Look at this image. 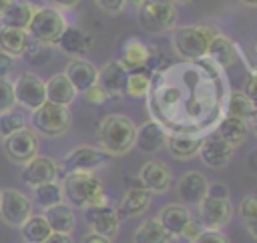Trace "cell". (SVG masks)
Listing matches in <instances>:
<instances>
[{"mask_svg":"<svg viewBox=\"0 0 257 243\" xmlns=\"http://www.w3.org/2000/svg\"><path fill=\"white\" fill-rule=\"evenodd\" d=\"M137 127L124 114H106L98 125V141L110 157L126 155L135 147Z\"/></svg>","mask_w":257,"mask_h":243,"instance_id":"6da1fadb","label":"cell"},{"mask_svg":"<svg viewBox=\"0 0 257 243\" xmlns=\"http://www.w3.org/2000/svg\"><path fill=\"white\" fill-rule=\"evenodd\" d=\"M62 193L70 207L86 209L92 205H106V193L98 177L92 173H68L62 181Z\"/></svg>","mask_w":257,"mask_h":243,"instance_id":"7a4b0ae2","label":"cell"},{"mask_svg":"<svg viewBox=\"0 0 257 243\" xmlns=\"http://www.w3.org/2000/svg\"><path fill=\"white\" fill-rule=\"evenodd\" d=\"M217 34L219 32L215 26H207V24L191 26L189 24V26L175 28L171 34V42H173V48L177 50V54L181 58L199 60V58H207L209 46Z\"/></svg>","mask_w":257,"mask_h":243,"instance_id":"3957f363","label":"cell"},{"mask_svg":"<svg viewBox=\"0 0 257 243\" xmlns=\"http://www.w3.org/2000/svg\"><path fill=\"white\" fill-rule=\"evenodd\" d=\"M66 26H68V22L60 10H56L52 6H36L26 32L34 40H38L42 46H52V44H56V40L60 38V34L64 32Z\"/></svg>","mask_w":257,"mask_h":243,"instance_id":"277c9868","label":"cell"},{"mask_svg":"<svg viewBox=\"0 0 257 243\" xmlns=\"http://www.w3.org/2000/svg\"><path fill=\"white\" fill-rule=\"evenodd\" d=\"M72 123V116H70V110L68 106H62V104H54V102H44L42 106L34 108L32 114H30V125H32V131L36 135H42V137H60L68 131Z\"/></svg>","mask_w":257,"mask_h":243,"instance_id":"5b68a950","label":"cell"},{"mask_svg":"<svg viewBox=\"0 0 257 243\" xmlns=\"http://www.w3.org/2000/svg\"><path fill=\"white\" fill-rule=\"evenodd\" d=\"M137 16L139 24L147 32L161 34L177 24V4L171 0H145V4L137 10Z\"/></svg>","mask_w":257,"mask_h":243,"instance_id":"8992f818","label":"cell"},{"mask_svg":"<svg viewBox=\"0 0 257 243\" xmlns=\"http://www.w3.org/2000/svg\"><path fill=\"white\" fill-rule=\"evenodd\" d=\"M108 159H110V155L104 153L102 149L82 145V147L72 149L58 163V173L60 175H68V173H92L94 169L102 167Z\"/></svg>","mask_w":257,"mask_h":243,"instance_id":"52a82bcc","label":"cell"},{"mask_svg":"<svg viewBox=\"0 0 257 243\" xmlns=\"http://www.w3.org/2000/svg\"><path fill=\"white\" fill-rule=\"evenodd\" d=\"M32 215V201L16 191V189H4L0 195V219L10 227H22L24 221Z\"/></svg>","mask_w":257,"mask_h":243,"instance_id":"ba28073f","label":"cell"},{"mask_svg":"<svg viewBox=\"0 0 257 243\" xmlns=\"http://www.w3.org/2000/svg\"><path fill=\"white\" fill-rule=\"evenodd\" d=\"M4 153L12 163L26 165L38 155V135L32 129H20L4 139Z\"/></svg>","mask_w":257,"mask_h":243,"instance_id":"9c48e42d","label":"cell"},{"mask_svg":"<svg viewBox=\"0 0 257 243\" xmlns=\"http://www.w3.org/2000/svg\"><path fill=\"white\" fill-rule=\"evenodd\" d=\"M233 217V205L229 199L205 197L199 203V223L207 231H221Z\"/></svg>","mask_w":257,"mask_h":243,"instance_id":"30bf717a","label":"cell"},{"mask_svg":"<svg viewBox=\"0 0 257 243\" xmlns=\"http://www.w3.org/2000/svg\"><path fill=\"white\" fill-rule=\"evenodd\" d=\"M14 98L22 108L34 110L46 102V86L40 76L32 72H22L14 82Z\"/></svg>","mask_w":257,"mask_h":243,"instance_id":"8fae6325","label":"cell"},{"mask_svg":"<svg viewBox=\"0 0 257 243\" xmlns=\"http://www.w3.org/2000/svg\"><path fill=\"white\" fill-rule=\"evenodd\" d=\"M84 221L90 227L92 233L104 235L108 239H114L120 227V219L116 215V209L106 205H92L84 209Z\"/></svg>","mask_w":257,"mask_h":243,"instance_id":"7c38bea8","label":"cell"},{"mask_svg":"<svg viewBox=\"0 0 257 243\" xmlns=\"http://www.w3.org/2000/svg\"><path fill=\"white\" fill-rule=\"evenodd\" d=\"M58 163L50 157H34L30 159L24 167H22V181L24 185L28 187H38V185H44V183H52L58 179Z\"/></svg>","mask_w":257,"mask_h":243,"instance_id":"4fadbf2b","label":"cell"},{"mask_svg":"<svg viewBox=\"0 0 257 243\" xmlns=\"http://www.w3.org/2000/svg\"><path fill=\"white\" fill-rule=\"evenodd\" d=\"M139 179L149 193H167L173 185V173L161 161H147L139 171Z\"/></svg>","mask_w":257,"mask_h":243,"instance_id":"5bb4252c","label":"cell"},{"mask_svg":"<svg viewBox=\"0 0 257 243\" xmlns=\"http://www.w3.org/2000/svg\"><path fill=\"white\" fill-rule=\"evenodd\" d=\"M151 195L143 185H133L124 191L118 207H116V215L118 219H133V217H139L143 215L149 207H151Z\"/></svg>","mask_w":257,"mask_h":243,"instance_id":"9a60e30c","label":"cell"},{"mask_svg":"<svg viewBox=\"0 0 257 243\" xmlns=\"http://www.w3.org/2000/svg\"><path fill=\"white\" fill-rule=\"evenodd\" d=\"M207 189H209V181L199 171H187L177 185V193L183 205H199L207 197Z\"/></svg>","mask_w":257,"mask_h":243,"instance_id":"2e32d148","label":"cell"},{"mask_svg":"<svg viewBox=\"0 0 257 243\" xmlns=\"http://www.w3.org/2000/svg\"><path fill=\"white\" fill-rule=\"evenodd\" d=\"M231 155H233V147L225 143L221 137L203 139L199 147V157L203 165H207L209 169H223L231 161Z\"/></svg>","mask_w":257,"mask_h":243,"instance_id":"e0dca14e","label":"cell"},{"mask_svg":"<svg viewBox=\"0 0 257 243\" xmlns=\"http://www.w3.org/2000/svg\"><path fill=\"white\" fill-rule=\"evenodd\" d=\"M56 44L68 56L84 58L88 54V50L92 48V36L78 26H66L64 32L60 34V38L56 40Z\"/></svg>","mask_w":257,"mask_h":243,"instance_id":"ac0fdd59","label":"cell"},{"mask_svg":"<svg viewBox=\"0 0 257 243\" xmlns=\"http://www.w3.org/2000/svg\"><path fill=\"white\" fill-rule=\"evenodd\" d=\"M126 70L118 60L106 62L102 68H98L96 82L102 86V90L108 94V98H120L124 94V82H126Z\"/></svg>","mask_w":257,"mask_h":243,"instance_id":"d6986e66","label":"cell"},{"mask_svg":"<svg viewBox=\"0 0 257 243\" xmlns=\"http://www.w3.org/2000/svg\"><path fill=\"white\" fill-rule=\"evenodd\" d=\"M167 143V131L157 120H147L137 129L135 147L143 153H157Z\"/></svg>","mask_w":257,"mask_h":243,"instance_id":"ffe728a7","label":"cell"},{"mask_svg":"<svg viewBox=\"0 0 257 243\" xmlns=\"http://www.w3.org/2000/svg\"><path fill=\"white\" fill-rule=\"evenodd\" d=\"M64 74L70 80V84L76 88V92H84L86 88L96 84L98 68L94 64H90L88 60H84V58H74L66 64Z\"/></svg>","mask_w":257,"mask_h":243,"instance_id":"44dd1931","label":"cell"},{"mask_svg":"<svg viewBox=\"0 0 257 243\" xmlns=\"http://www.w3.org/2000/svg\"><path fill=\"white\" fill-rule=\"evenodd\" d=\"M157 219L171 237H179L183 227L191 221V213L183 203H169L159 211Z\"/></svg>","mask_w":257,"mask_h":243,"instance_id":"7402d4cb","label":"cell"},{"mask_svg":"<svg viewBox=\"0 0 257 243\" xmlns=\"http://www.w3.org/2000/svg\"><path fill=\"white\" fill-rule=\"evenodd\" d=\"M149 58H151L149 48H147L139 38H128V40L122 44L118 62L122 64V68H124L126 72H135V70L145 68V66L149 64Z\"/></svg>","mask_w":257,"mask_h":243,"instance_id":"603a6c76","label":"cell"},{"mask_svg":"<svg viewBox=\"0 0 257 243\" xmlns=\"http://www.w3.org/2000/svg\"><path fill=\"white\" fill-rule=\"evenodd\" d=\"M44 86H46V100L48 102L68 106L76 98V88L70 84V80L66 78L64 72L52 74L48 78V82H44Z\"/></svg>","mask_w":257,"mask_h":243,"instance_id":"cb8c5ba5","label":"cell"},{"mask_svg":"<svg viewBox=\"0 0 257 243\" xmlns=\"http://www.w3.org/2000/svg\"><path fill=\"white\" fill-rule=\"evenodd\" d=\"M44 219L50 227L52 233H64V235H70L76 227V217H74V211L70 205H54V207H48L44 209Z\"/></svg>","mask_w":257,"mask_h":243,"instance_id":"d4e9b609","label":"cell"},{"mask_svg":"<svg viewBox=\"0 0 257 243\" xmlns=\"http://www.w3.org/2000/svg\"><path fill=\"white\" fill-rule=\"evenodd\" d=\"M203 139L195 137V135H167V151L171 153V157L179 159V161H187L193 159L199 153Z\"/></svg>","mask_w":257,"mask_h":243,"instance_id":"484cf974","label":"cell"},{"mask_svg":"<svg viewBox=\"0 0 257 243\" xmlns=\"http://www.w3.org/2000/svg\"><path fill=\"white\" fill-rule=\"evenodd\" d=\"M36 6L32 2H26V0H14L2 14L0 22L2 26H10V28H20V30H26L30 20H32V14H34Z\"/></svg>","mask_w":257,"mask_h":243,"instance_id":"4316f807","label":"cell"},{"mask_svg":"<svg viewBox=\"0 0 257 243\" xmlns=\"http://www.w3.org/2000/svg\"><path fill=\"white\" fill-rule=\"evenodd\" d=\"M26 40L28 32L20 28L0 26V50L6 52L12 58H20L26 52Z\"/></svg>","mask_w":257,"mask_h":243,"instance_id":"83f0119b","label":"cell"},{"mask_svg":"<svg viewBox=\"0 0 257 243\" xmlns=\"http://www.w3.org/2000/svg\"><path fill=\"white\" fill-rule=\"evenodd\" d=\"M171 235L157 217L145 219L133 233V243H171Z\"/></svg>","mask_w":257,"mask_h":243,"instance_id":"f1b7e54d","label":"cell"},{"mask_svg":"<svg viewBox=\"0 0 257 243\" xmlns=\"http://www.w3.org/2000/svg\"><path fill=\"white\" fill-rule=\"evenodd\" d=\"M207 56H209L213 62H217L219 66L229 68V66L235 64V60H237V46H235L227 36H223V34L219 32V34L213 38Z\"/></svg>","mask_w":257,"mask_h":243,"instance_id":"f546056e","label":"cell"},{"mask_svg":"<svg viewBox=\"0 0 257 243\" xmlns=\"http://www.w3.org/2000/svg\"><path fill=\"white\" fill-rule=\"evenodd\" d=\"M247 133H249V123L235 116H225L219 125V137L225 143H229L233 149L247 139Z\"/></svg>","mask_w":257,"mask_h":243,"instance_id":"4dcf8cb0","label":"cell"},{"mask_svg":"<svg viewBox=\"0 0 257 243\" xmlns=\"http://www.w3.org/2000/svg\"><path fill=\"white\" fill-rule=\"evenodd\" d=\"M257 108L255 104L249 100V96L243 92V90H233L229 100H227V116H235V118H241L245 123H249L253 116H255Z\"/></svg>","mask_w":257,"mask_h":243,"instance_id":"1f68e13d","label":"cell"},{"mask_svg":"<svg viewBox=\"0 0 257 243\" xmlns=\"http://www.w3.org/2000/svg\"><path fill=\"white\" fill-rule=\"evenodd\" d=\"M20 229H22L24 243H42L52 233L48 223H46V219H44V215H30Z\"/></svg>","mask_w":257,"mask_h":243,"instance_id":"d6a6232c","label":"cell"},{"mask_svg":"<svg viewBox=\"0 0 257 243\" xmlns=\"http://www.w3.org/2000/svg\"><path fill=\"white\" fill-rule=\"evenodd\" d=\"M32 191H34V201H36V203H38L42 209H48V207H54V205L64 203L62 185H60L58 181L38 185V187H34Z\"/></svg>","mask_w":257,"mask_h":243,"instance_id":"836d02e7","label":"cell"},{"mask_svg":"<svg viewBox=\"0 0 257 243\" xmlns=\"http://www.w3.org/2000/svg\"><path fill=\"white\" fill-rule=\"evenodd\" d=\"M28 120H26V114L18 108H8L4 112H0V137L6 139L8 135L20 131V129H26Z\"/></svg>","mask_w":257,"mask_h":243,"instance_id":"e575fe53","label":"cell"},{"mask_svg":"<svg viewBox=\"0 0 257 243\" xmlns=\"http://www.w3.org/2000/svg\"><path fill=\"white\" fill-rule=\"evenodd\" d=\"M149 84H151V76L143 68L135 70V72H128L126 82H124V94L133 96V98H141L149 92Z\"/></svg>","mask_w":257,"mask_h":243,"instance_id":"d590c367","label":"cell"},{"mask_svg":"<svg viewBox=\"0 0 257 243\" xmlns=\"http://www.w3.org/2000/svg\"><path fill=\"white\" fill-rule=\"evenodd\" d=\"M239 213H241V219H243L249 235L257 239V197L255 195H247L241 201Z\"/></svg>","mask_w":257,"mask_h":243,"instance_id":"8d00e7d4","label":"cell"},{"mask_svg":"<svg viewBox=\"0 0 257 243\" xmlns=\"http://www.w3.org/2000/svg\"><path fill=\"white\" fill-rule=\"evenodd\" d=\"M16 98H14V82L8 76H0V112L14 108Z\"/></svg>","mask_w":257,"mask_h":243,"instance_id":"74e56055","label":"cell"},{"mask_svg":"<svg viewBox=\"0 0 257 243\" xmlns=\"http://www.w3.org/2000/svg\"><path fill=\"white\" fill-rule=\"evenodd\" d=\"M82 94H84V98H86L90 104H102L104 100H108V94L102 90V86H100L98 82L92 84L90 88H86Z\"/></svg>","mask_w":257,"mask_h":243,"instance_id":"f35d334b","label":"cell"},{"mask_svg":"<svg viewBox=\"0 0 257 243\" xmlns=\"http://www.w3.org/2000/svg\"><path fill=\"white\" fill-rule=\"evenodd\" d=\"M94 2L106 14H120L126 6V0H94Z\"/></svg>","mask_w":257,"mask_h":243,"instance_id":"ab89813d","label":"cell"},{"mask_svg":"<svg viewBox=\"0 0 257 243\" xmlns=\"http://www.w3.org/2000/svg\"><path fill=\"white\" fill-rule=\"evenodd\" d=\"M193 243H229V237L225 233H221V231H207V229H203V233Z\"/></svg>","mask_w":257,"mask_h":243,"instance_id":"60d3db41","label":"cell"},{"mask_svg":"<svg viewBox=\"0 0 257 243\" xmlns=\"http://www.w3.org/2000/svg\"><path fill=\"white\" fill-rule=\"evenodd\" d=\"M201 233H203V227H201V223L191 219V221H189V223L183 227V231H181V235H179V237H183V239H187L189 243H193V241H195V239H197Z\"/></svg>","mask_w":257,"mask_h":243,"instance_id":"b9f144b4","label":"cell"},{"mask_svg":"<svg viewBox=\"0 0 257 243\" xmlns=\"http://www.w3.org/2000/svg\"><path fill=\"white\" fill-rule=\"evenodd\" d=\"M243 92L249 96V100H251V102L255 104V108H257V72H251V74H249Z\"/></svg>","mask_w":257,"mask_h":243,"instance_id":"7bdbcfd3","label":"cell"},{"mask_svg":"<svg viewBox=\"0 0 257 243\" xmlns=\"http://www.w3.org/2000/svg\"><path fill=\"white\" fill-rule=\"evenodd\" d=\"M207 195L209 197H215V199H229V189L223 183H209Z\"/></svg>","mask_w":257,"mask_h":243,"instance_id":"ee69618b","label":"cell"},{"mask_svg":"<svg viewBox=\"0 0 257 243\" xmlns=\"http://www.w3.org/2000/svg\"><path fill=\"white\" fill-rule=\"evenodd\" d=\"M12 68H14V58L0 50V76H8Z\"/></svg>","mask_w":257,"mask_h":243,"instance_id":"f6af8a7d","label":"cell"},{"mask_svg":"<svg viewBox=\"0 0 257 243\" xmlns=\"http://www.w3.org/2000/svg\"><path fill=\"white\" fill-rule=\"evenodd\" d=\"M48 6H52V8H56V10H70V8H74L80 0H44Z\"/></svg>","mask_w":257,"mask_h":243,"instance_id":"bcb514c9","label":"cell"},{"mask_svg":"<svg viewBox=\"0 0 257 243\" xmlns=\"http://www.w3.org/2000/svg\"><path fill=\"white\" fill-rule=\"evenodd\" d=\"M80 243H112V239H108V237H104V235H98V233H86L84 237H82V241Z\"/></svg>","mask_w":257,"mask_h":243,"instance_id":"7dc6e473","label":"cell"},{"mask_svg":"<svg viewBox=\"0 0 257 243\" xmlns=\"http://www.w3.org/2000/svg\"><path fill=\"white\" fill-rule=\"evenodd\" d=\"M42 243H72L70 235H64V233H50Z\"/></svg>","mask_w":257,"mask_h":243,"instance_id":"c3c4849f","label":"cell"},{"mask_svg":"<svg viewBox=\"0 0 257 243\" xmlns=\"http://www.w3.org/2000/svg\"><path fill=\"white\" fill-rule=\"evenodd\" d=\"M12 2H14V0H0V18H2L4 10H6V8H8L10 4H12Z\"/></svg>","mask_w":257,"mask_h":243,"instance_id":"681fc988","label":"cell"},{"mask_svg":"<svg viewBox=\"0 0 257 243\" xmlns=\"http://www.w3.org/2000/svg\"><path fill=\"white\" fill-rule=\"evenodd\" d=\"M249 125L253 127V133H255V137H257V112H255V116L249 120Z\"/></svg>","mask_w":257,"mask_h":243,"instance_id":"f907efd6","label":"cell"},{"mask_svg":"<svg viewBox=\"0 0 257 243\" xmlns=\"http://www.w3.org/2000/svg\"><path fill=\"white\" fill-rule=\"evenodd\" d=\"M126 2H131V4H133V6L137 8V10H139V8H141V6L145 4V0H126Z\"/></svg>","mask_w":257,"mask_h":243,"instance_id":"816d5d0a","label":"cell"},{"mask_svg":"<svg viewBox=\"0 0 257 243\" xmlns=\"http://www.w3.org/2000/svg\"><path fill=\"white\" fill-rule=\"evenodd\" d=\"M171 2H173V4H189L191 0H171Z\"/></svg>","mask_w":257,"mask_h":243,"instance_id":"f5cc1de1","label":"cell"},{"mask_svg":"<svg viewBox=\"0 0 257 243\" xmlns=\"http://www.w3.org/2000/svg\"><path fill=\"white\" fill-rule=\"evenodd\" d=\"M241 2H245V4H249V6H257V0H241Z\"/></svg>","mask_w":257,"mask_h":243,"instance_id":"db71d44e","label":"cell"},{"mask_svg":"<svg viewBox=\"0 0 257 243\" xmlns=\"http://www.w3.org/2000/svg\"><path fill=\"white\" fill-rule=\"evenodd\" d=\"M0 195H2V189H0Z\"/></svg>","mask_w":257,"mask_h":243,"instance_id":"11a10c76","label":"cell"},{"mask_svg":"<svg viewBox=\"0 0 257 243\" xmlns=\"http://www.w3.org/2000/svg\"><path fill=\"white\" fill-rule=\"evenodd\" d=\"M255 157H257V155H255Z\"/></svg>","mask_w":257,"mask_h":243,"instance_id":"9f6ffc18","label":"cell"}]
</instances>
